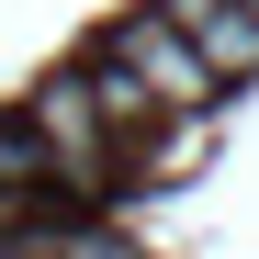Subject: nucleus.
<instances>
[{
	"instance_id": "nucleus-2",
	"label": "nucleus",
	"mask_w": 259,
	"mask_h": 259,
	"mask_svg": "<svg viewBox=\"0 0 259 259\" xmlns=\"http://www.w3.org/2000/svg\"><path fill=\"white\" fill-rule=\"evenodd\" d=\"M34 136H46V158H57V181H102L113 169V124H102V102H91V68H68V79H46V91H34Z\"/></svg>"
},
{
	"instance_id": "nucleus-1",
	"label": "nucleus",
	"mask_w": 259,
	"mask_h": 259,
	"mask_svg": "<svg viewBox=\"0 0 259 259\" xmlns=\"http://www.w3.org/2000/svg\"><path fill=\"white\" fill-rule=\"evenodd\" d=\"M124 79H136V91L158 102V113H203L214 91H226V79H214L203 57H192V34H169L158 12H136V23H113V46H102Z\"/></svg>"
},
{
	"instance_id": "nucleus-3",
	"label": "nucleus",
	"mask_w": 259,
	"mask_h": 259,
	"mask_svg": "<svg viewBox=\"0 0 259 259\" xmlns=\"http://www.w3.org/2000/svg\"><path fill=\"white\" fill-rule=\"evenodd\" d=\"M169 34H192V57L214 79H259V12L248 0H158Z\"/></svg>"
},
{
	"instance_id": "nucleus-4",
	"label": "nucleus",
	"mask_w": 259,
	"mask_h": 259,
	"mask_svg": "<svg viewBox=\"0 0 259 259\" xmlns=\"http://www.w3.org/2000/svg\"><path fill=\"white\" fill-rule=\"evenodd\" d=\"M248 12H259V0H248Z\"/></svg>"
}]
</instances>
